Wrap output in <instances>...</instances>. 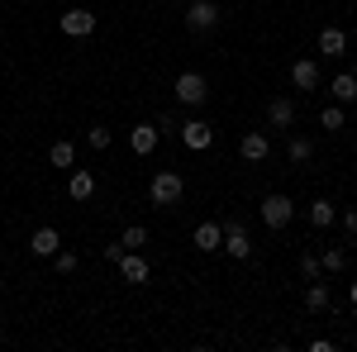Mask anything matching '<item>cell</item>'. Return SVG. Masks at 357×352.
I'll list each match as a JSON object with an SVG mask.
<instances>
[{
    "label": "cell",
    "mask_w": 357,
    "mask_h": 352,
    "mask_svg": "<svg viewBox=\"0 0 357 352\" xmlns=\"http://www.w3.org/2000/svg\"><path fill=\"white\" fill-rule=\"evenodd\" d=\"M172 91H176V100H181V105H191V109L210 100V86H205V77H200V72H181Z\"/></svg>",
    "instance_id": "cell-1"
},
{
    "label": "cell",
    "mask_w": 357,
    "mask_h": 352,
    "mask_svg": "<svg viewBox=\"0 0 357 352\" xmlns=\"http://www.w3.org/2000/svg\"><path fill=\"white\" fill-rule=\"evenodd\" d=\"M220 5L215 0H191V10H186V29L191 33H210V29H220Z\"/></svg>",
    "instance_id": "cell-2"
},
{
    "label": "cell",
    "mask_w": 357,
    "mask_h": 352,
    "mask_svg": "<svg viewBox=\"0 0 357 352\" xmlns=\"http://www.w3.org/2000/svg\"><path fill=\"white\" fill-rule=\"evenodd\" d=\"M181 190H186V181H181L176 171H158V176H153V186H148V195H153V205H176V200H181Z\"/></svg>",
    "instance_id": "cell-3"
},
{
    "label": "cell",
    "mask_w": 357,
    "mask_h": 352,
    "mask_svg": "<svg viewBox=\"0 0 357 352\" xmlns=\"http://www.w3.org/2000/svg\"><path fill=\"white\" fill-rule=\"evenodd\" d=\"M291 219H296L291 195H267V200H262V224H267V229H286Z\"/></svg>",
    "instance_id": "cell-4"
},
{
    "label": "cell",
    "mask_w": 357,
    "mask_h": 352,
    "mask_svg": "<svg viewBox=\"0 0 357 352\" xmlns=\"http://www.w3.org/2000/svg\"><path fill=\"white\" fill-rule=\"evenodd\" d=\"M224 247H229V257H234V262L252 257V238H248L243 219H229V224H224Z\"/></svg>",
    "instance_id": "cell-5"
},
{
    "label": "cell",
    "mask_w": 357,
    "mask_h": 352,
    "mask_svg": "<svg viewBox=\"0 0 357 352\" xmlns=\"http://www.w3.org/2000/svg\"><path fill=\"white\" fill-rule=\"evenodd\" d=\"M176 134H181V143H186V148H191V153H205V148H210V143H215V129H210V124H205V119H186V124H181V129H176Z\"/></svg>",
    "instance_id": "cell-6"
},
{
    "label": "cell",
    "mask_w": 357,
    "mask_h": 352,
    "mask_svg": "<svg viewBox=\"0 0 357 352\" xmlns=\"http://www.w3.org/2000/svg\"><path fill=\"white\" fill-rule=\"evenodd\" d=\"M57 24H62L67 38H91V33H96V15H91V10H67Z\"/></svg>",
    "instance_id": "cell-7"
},
{
    "label": "cell",
    "mask_w": 357,
    "mask_h": 352,
    "mask_svg": "<svg viewBox=\"0 0 357 352\" xmlns=\"http://www.w3.org/2000/svg\"><path fill=\"white\" fill-rule=\"evenodd\" d=\"M267 124H272V129H291V124H296V100H291V95H276L272 105H267Z\"/></svg>",
    "instance_id": "cell-8"
},
{
    "label": "cell",
    "mask_w": 357,
    "mask_h": 352,
    "mask_svg": "<svg viewBox=\"0 0 357 352\" xmlns=\"http://www.w3.org/2000/svg\"><path fill=\"white\" fill-rule=\"evenodd\" d=\"M119 276H124L129 286H143V281L153 276V267H148V262H143L138 252H124V257H119Z\"/></svg>",
    "instance_id": "cell-9"
},
{
    "label": "cell",
    "mask_w": 357,
    "mask_h": 352,
    "mask_svg": "<svg viewBox=\"0 0 357 352\" xmlns=\"http://www.w3.org/2000/svg\"><path fill=\"white\" fill-rule=\"evenodd\" d=\"M238 153H243V162H267V153H272V143H267V134H243V143H238Z\"/></svg>",
    "instance_id": "cell-10"
},
{
    "label": "cell",
    "mask_w": 357,
    "mask_h": 352,
    "mask_svg": "<svg viewBox=\"0 0 357 352\" xmlns=\"http://www.w3.org/2000/svg\"><path fill=\"white\" fill-rule=\"evenodd\" d=\"M291 82H296V91H305V95H310V91L319 86V67H314L310 57H301V62L291 67Z\"/></svg>",
    "instance_id": "cell-11"
},
{
    "label": "cell",
    "mask_w": 357,
    "mask_h": 352,
    "mask_svg": "<svg viewBox=\"0 0 357 352\" xmlns=\"http://www.w3.org/2000/svg\"><path fill=\"white\" fill-rule=\"evenodd\" d=\"M158 143H162V134H158V129H153V124H138L134 134H129V148H134L138 158H148V153H153V148H158Z\"/></svg>",
    "instance_id": "cell-12"
},
{
    "label": "cell",
    "mask_w": 357,
    "mask_h": 352,
    "mask_svg": "<svg viewBox=\"0 0 357 352\" xmlns=\"http://www.w3.org/2000/svg\"><path fill=\"white\" fill-rule=\"evenodd\" d=\"M67 195H72V200H91V195H96V176L82 171V167H72V176H67Z\"/></svg>",
    "instance_id": "cell-13"
},
{
    "label": "cell",
    "mask_w": 357,
    "mask_h": 352,
    "mask_svg": "<svg viewBox=\"0 0 357 352\" xmlns=\"http://www.w3.org/2000/svg\"><path fill=\"white\" fill-rule=\"evenodd\" d=\"M191 243L200 247V252H220V247H224V224H200Z\"/></svg>",
    "instance_id": "cell-14"
},
{
    "label": "cell",
    "mask_w": 357,
    "mask_h": 352,
    "mask_svg": "<svg viewBox=\"0 0 357 352\" xmlns=\"http://www.w3.org/2000/svg\"><path fill=\"white\" fill-rule=\"evenodd\" d=\"M29 247H33V257H53L57 247H62V238H57V229H33V238H29Z\"/></svg>",
    "instance_id": "cell-15"
},
{
    "label": "cell",
    "mask_w": 357,
    "mask_h": 352,
    "mask_svg": "<svg viewBox=\"0 0 357 352\" xmlns=\"http://www.w3.org/2000/svg\"><path fill=\"white\" fill-rule=\"evenodd\" d=\"M319 53H324V57H343V53H348V33H343L338 24H329L324 33H319Z\"/></svg>",
    "instance_id": "cell-16"
},
{
    "label": "cell",
    "mask_w": 357,
    "mask_h": 352,
    "mask_svg": "<svg viewBox=\"0 0 357 352\" xmlns=\"http://www.w3.org/2000/svg\"><path fill=\"white\" fill-rule=\"evenodd\" d=\"M329 91H333V100H338V105H353V100H357V72H338Z\"/></svg>",
    "instance_id": "cell-17"
},
{
    "label": "cell",
    "mask_w": 357,
    "mask_h": 352,
    "mask_svg": "<svg viewBox=\"0 0 357 352\" xmlns=\"http://www.w3.org/2000/svg\"><path fill=\"white\" fill-rule=\"evenodd\" d=\"M305 309H310V314H324V309H329V286H324V281H314V286L305 291Z\"/></svg>",
    "instance_id": "cell-18"
},
{
    "label": "cell",
    "mask_w": 357,
    "mask_h": 352,
    "mask_svg": "<svg viewBox=\"0 0 357 352\" xmlns=\"http://www.w3.org/2000/svg\"><path fill=\"white\" fill-rule=\"evenodd\" d=\"M333 219H338L333 200H314V205H310V224H314V229H329Z\"/></svg>",
    "instance_id": "cell-19"
},
{
    "label": "cell",
    "mask_w": 357,
    "mask_h": 352,
    "mask_svg": "<svg viewBox=\"0 0 357 352\" xmlns=\"http://www.w3.org/2000/svg\"><path fill=\"white\" fill-rule=\"evenodd\" d=\"M48 162L72 171V167H77V148H72V143H53V148H48Z\"/></svg>",
    "instance_id": "cell-20"
},
{
    "label": "cell",
    "mask_w": 357,
    "mask_h": 352,
    "mask_svg": "<svg viewBox=\"0 0 357 352\" xmlns=\"http://www.w3.org/2000/svg\"><path fill=\"white\" fill-rule=\"evenodd\" d=\"M286 158H291V162H310V158H314V143L296 134L291 143H286Z\"/></svg>",
    "instance_id": "cell-21"
},
{
    "label": "cell",
    "mask_w": 357,
    "mask_h": 352,
    "mask_svg": "<svg viewBox=\"0 0 357 352\" xmlns=\"http://www.w3.org/2000/svg\"><path fill=\"white\" fill-rule=\"evenodd\" d=\"M119 243L129 247V252H143V243H148V229H143V224H129V229L119 234Z\"/></svg>",
    "instance_id": "cell-22"
},
{
    "label": "cell",
    "mask_w": 357,
    "mask_h": 352,
    "mask_svg": "<svg viewBox=\"0 0 357 352\" xmlns=\"http://www.w3.org/2000/svg\"><path fill=\"white\" fill-rule=\"evenodd\" d=\"M319 124H324L329 134H343V105H329L324 114H319Z\"/></svg>",
    "instance_id": "cell-23"
},
{
    "label": "cell",
    "mask_w": 357,
    "mask_h": 352,
    "mask_svg": "<svg viewBox=\"0 0 357 352\" xmlns=\"http://www.w3.org/2000/svg\"><path fill=\"white\" fill-rule=\"evenodd\" d=\"M86 143H91L96 153H105V148H110V129H105V124H91V134H86Z\"/></svg>",
    "instance_id": "cell-24"
},
{
    "label": "cell",
    "mask_w": 357,
    "mask_h": 352,
    "mask_svg": "<svg viewBox=\"0 0 357 352\" xmlns=\"http://www.w3.org/2000/svg\"><path fill=\"white\" fill-rule=\"evenodd\" d=\"M301 271H305V281H319V276H324V262H319L314 252H305V257H301Z\"/></svg>",
    "instance_id": "cell-25"
},
{
    "label": "cell",
    "mask_w": 357,
    "mask_h": 352,
    "mask_svg": "<svg viewBox=\"0 0 357 352\" xmlns=\"http://www.w3.org/2000/svg\"><path fill=\"white\" fill-rule=\"evenodd\" d=\"M319 262H324V271H343V267H348V252H343V247H329Z\"/></svg>",
    "instance_id": "cell-26"
},
{
    "label": "cell",
    "mask_w": 357,
    "mask_h": 352,
    "mask_svg": "<svg viewBox=\"0 0 357 352\" xmlns=\"http://www.w3.org/2000/svg\"><path fill=\"white\" fill-rule=\"evenodd\" d=\"M53 267L62 271V276H67V271H77V252H67V247H57V252H53Z\"/></svg>",
    "instance_id": "cell-27"
},
{
    "label": "cell",
    "mask_w": 357,
    "mask_h": 352,
    "mask_svg": "<svg viewBox=\"0 0 357 352\" xmlns=\"http://www.w3.org/2000/svg\"><path fill=\"white\" fill-rule=\"evenodd\" d=\"M124 252H129L124 243H105V262H114V267H119V257H124Z\"/></svg>",
    "instance_id": "cell-28"
},
{
    "label": "cell",
    "mask_w": 357,
    "mask_h": 352,
    "mask_svg": "<svg viewBox=\"0 0 357 352\" xmlns=\"http://www.w3.org/2000/svg\"><path fill=\"white\" fill-rule=\"evenodd\" d=\"M343 234H357V210H343Z\"/></svg>",
    "instance_id": "cell-29"
},
{
    "label": "cell",
    "mask_w": 357,
    "mask_h": 352,
    "mask_svg": "<svg viewBox=\"0 0 357 352\" xmlns=\"http://www.w3.org/2000/svg\"><path fill=\"white\" fill-rule=\"evenodd\" d=\"M348 296H353V305H357V281H353V291H348Z\"/></svg>",
    "instance_id": "cell-30"
},
{
    "label": "cell",
    "mask_w": 357,
    "mask_h": 352,
    "mask_svg": "<svg viewBox=\"0 0 357 352\" xmlns=\"http://www.w3.org/2000/svg\"><path fill=\"white\" fill-rule=\"evenodd\" d=\"M158 5H162V0H158Z\"/></svg>",
    "instance_id": "cell-31"
}]
</instances>
